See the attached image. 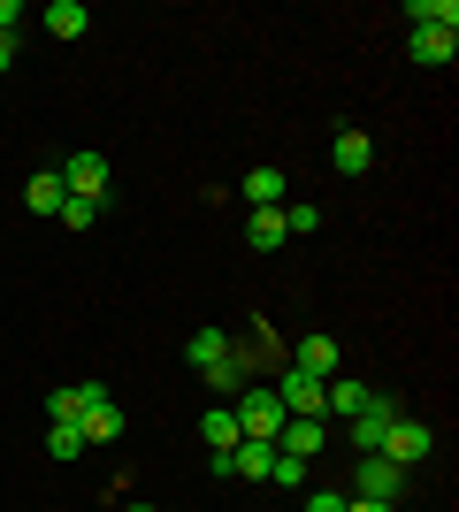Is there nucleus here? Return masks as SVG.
<instances>
[{"label": "nucleus", "instance_id": "nucleus-1", "mask_svg": "<svg viewBox=\"0 0 459 512\" xmlns=\"http://www.w3.org/2000/svg\"><path fill=\"white\" fill-rule=\"evenodd\" d=\"M230 413H238V436H245V444H276V436H284V421H291V413H284V398H276V390H238V398H230Z\"/></svg>", "mask_w": 459, "mask_h": 512}, {"label": "nucleus", "instance_id": "nucleus-2", "mask_svg": "<svg viewBox=\"0 0 459 512\" xmlns=\"http://www.w3.org/2000/svg\"><path fill=\"white\" fill-rule=\"evenodd\" d=\"M54 176H62L69 199H100V207H108V153H100V146H77Z\"/></svg>", "mask_w": 459, "mask_h": 512}, {"label": "nucleus", "instance_id": "nucleus-3", "mask_svg": "<svg viewBox=\"0 0 459 512\" xmlns=\"http://www.w3.org/2000/svg\"><path fill=\"white\" fill-rule=\"evenodd\" d=\"M352 497H375V505H398V497H406V467H391L383 451H360V467H352Z\"/></svg>", "mask_w": 459, "mask_h": 512}, {"label": "nucleus", "instance_id": "nucleus-4", "mask_svg": "<svg viewBox=\"0 0 459 512\" xmlns=\"http://www.w3.org/2000/svg\"><path fill=\"white\" fill-rule=\"evenodd\" d=\"M268 390H276V398H284V413H291V421H329V413H322V383H314V375H299V367H276V383H268Z\"/></svg>", "mask_w": 459, "mask_h": 512}, {"label": "nucleus", "instance_id": "nucleus-5", "mask_svg": "<svg viewBox=\"0 0 459 512\" xmlns=\"http://www.w3.org/2000/svg\"><path fill=\"white\" fill-rule=\"evenodd\" d=\"M391 421H398V398H391V390H375L368 406H360V413H352V421H345L352 451H383V428H391Z\"/></svg>", "mask_w": 459, "mask_h": 512}, {"label": "nucleus", "instance_id": "nucleus-6", "mask_svg": "<svg viewBox=\"0 0 459 512\" xmlns=\"http://www.w3.org/2000/svg\"><path fill=\"white\" fill-rule=\"evenodd\" d=\"M429 444H437V436H429L421 421H406V413L383 428V459H391V467H421V459H429Z\"/></svg>", "mask_w": 459, "mask_h": 512}, {"label": "nucleus", "instance_id": "nucleus-7", "mask_svg": "<svg viewBox=\"0 0 459 512\" xmlns=\"http://www.w3.org/2000/svg\"><path fill=\"white\" fill-rule=\"evenodd\" d=\"M291 367H299V375H314V383H329V375H345V352H337V337H322V329H314V337L291 344Z\"/></svg>", "mask_w": 459, "mask_h": 512}, {"label": "nucleus", "instance_id": "nucleus-8", "mask_svg": "<svg viewBox=\"0 0 459 512\" xmlns=\"http://www.w3.org/2000/svg\"><path fill=\"white\" fill-rule=\"evenodd\" d=\"M77 428H85V444H115V436H123V406H115L108 390L92 383V398H85V413H77Z\"/></svg>", "mask_w": 459, "mask_h": 512}, {"label": "nucleus", "instance_id": "nucleus-9", "mask_svg": "<svg viewBox=\"0 0 459 512\" xmlns=\"http://www.w3.org/2000/svg\"><path fill=\"white\" fill-rule=\"evenodd\" d=\"M329 161H337V176H368V169H375V138L345 123L337 138H329Z\"/></svg>", "mask_w": 459, "mask_h": 512}, {"label": "nucleus", "instance_id": "nucleus-10", "mask_svg": "<svg viewBox=\"0 0 459 512\" xmlns=\"http://www.w3.org/2000/svg\"><path fill=\"white\" fill-rule=\"evenodd\" d=\"M406 54H414L421 69H444L459 54V31H437V23H421V31H406Z\"/></svg>", "mask_w": 459, "mask_h": 512}, {"label": "nucleus", "instance_id": "nucleus-11", "mask_svg": "<svg viewBox=\"0 0 459 512\" xmlns=\"http://www.w3.org/2000/svg\"><path fill=\"white\" fill-rule=\"evenodd\" d=\"M368 398H375V383H352V375H329L322 383V413H345V421L368 406Z\"/></svg>", "mask_w": 459, "mask_h": 512}, {"label": "nucleus", "instance_id": "nucleus-12", "mask_svg": "<svg viewBox=\"0 0 459 512\" xmlns=\"http://www.w3.org/2000/svg\"><path fill=\"white\" fill-rule=\"evenodd\" d=\"M284 207H253L245 214V245H253V253H276V245H284Z\"/></svg>", "mask_w": 459, "mask_h": 512}, {"label": "nucleus", "instance_id": "nucleus-13", "mask_svg": "<svg viewBox=\"0 0 459 512\" xmlns=\"http://www.w3.org/2000/svg\"><path fill=\"white\" fill-rule=\"evenodd\" d=\"M184 360H192V367H199V383H207V375L230 360V329H199V337L184 344Z\"/></svg>", "mask_w": 459, "mask_h": 512}, {"label": "nucleus", "instance_id": "nucleus-14", "mask_svg": "<svg viewBox=\"0 0 459 512\" xmlns=\"http://www.w3.org/2000/svg\"><path fill=\"white\" fill-rule=\"evenodd\" d=\"M329 436V421H284V436H276V451H291V459H314Z\"/></svg>", "mask_w": 459, "mask_h": 512}, {"label": "nucleus", "instance_id": "nucleus-15", "mask_svg": "<svg viewBox=\"0 0 459 512\" xmlns=\"http://www.w3.org/2000/svg\"><path fill=\"white\" fill-rule=\"evenodd\" d=\"M62 176H54V169H39V176H31V184H23V207H31V214H62Z\"/></svg>", "mask_w": 459, "mask_h": 512}, {"label": "nucleus", "instance_id": "nucleus-16", "mask_svg": "<svg viewBox=\"0 0 459 512\" xmlns=\"http://www.w3.org/2000/svg\"><path fill=\"white\" fill-rule=\"evenodd\" d=\"M46 31H54V39H85V31H92L85 0H54V8H46Z\"/></svg>", "mask_w": 459, "mask_h": 512}, {"label": "nucleus", "instance_id": "nucleus-17", "mask_svg": "<svg viewBox=\"0 0 459 512\" xmlns=\"http://www.w3.org/2000/svg\"><path fill=\"white\" fill-rule=\"evenodd\" d=\"M238 192H245V207H284V169H253Z\"/></svg>", "mask_w": 459, "mask_h": 512}, {"label": "nucleus", "instance_id": "nucleus-18", "mask_svg": "<svg viewBox=\"0 0 459 512\" xmlns=\"http://www.w3.org/2000/svg\"><path fill=\"white\" fill-rule=\"evenodd\" d=\"M199 436H207V451H238V444H245V436H238V413H230V406L207 413V421H199Z\"/></svg>", "mask_w": 459, "mask_h": 512}, {"label": "nucleus", "instance_id": "nucleus-19", "mask_svg": "<svg viewBox=\"0 0 459 512\" xmlns=\"http://www.w3.org/2000/svg\"><path fill=\"white\" fill-rule=\"evenodd\" d=\"M77 451H92L77 421H54V428H46V459H77Z\"/></svg>", "mask_w": 459, "mask_h": 512}, {"label": "nucleus", "instance_id": "nucleus-20", "mask_svg": "<svg viewBox=\"0 0 459 512\" xmlns=\"http://www.w3.org/2000/svg\"><path fill=\"white\" fill-rule=\"evenodd\" d=\"M85 398H92V383H77V390H46V421H77V413H85Z\"/></svg>", "mask_w": 459, "mask_h": 512}, {"label": "nucleus", "instance_id": "nucleus-21", "mask_svg": "<svg viewBox=\"0 0 459 512\" xmlns=\"http://www.w3.org/2000/svg\"><path fill=\"white\" fill-rule=\"evenodd\" d=\"M406 16H414V31H421V23H437V31H459V8H452V0H414Z\"/></svg>", "mask_w": 459, "mask_h": 512}, {"label": "nucleus", "instance_id": "nucleus-22", "mask_svg": "<svg viewBox=\"0 0 459 512\" xmlns=\"http://www.w3.org/2000/svg\"><path fill=\"white\" fill-rule=\"evenodd\" d=\"M54 222H62V230H92V222H100V199H62Z\"/></svg>", "mask_w": 459, "mask_h": 512}, {"label": "nucleus", "instance_id": "nucleus-23", "mask_svg": "<svg viewBox=\"0 0 459 512\" xmlns=\"http://www.w3.org/2000/svg\"><path fill=\"white\" fill-rule=\"evenodd\" d=\"M268 482H276V490H299V482H306V459H291V451H276V467H268Z\"/></svg>", "mask_w": 459, "mask_h": 512}, {"label": "nucleus", "instance_id": "nucleus-24", "mask_svg": "<svg viewBox=\"0 0 459 512\" xmlns=\"http://www.w3.org/2000/svg\"><path fill=\"white\" fill-rule=\"evenodd\" d=\"M284 230L291 237H314V230H322V207H284Z\"/></svg>", "mask_w": 459, "mask_h": 512}, {"label": "nucleus", "instance_id": "nucleus-25", "mask_svg": "<svg viewBox=\"0 0 459 512\" xmlns=\"http://www.w3.org/2000/svg\"><path fill=\"white\" fill-rule=\"evenodd\" d=\"M345 505H352L345 490H314V497H306V512H345Z\"/></svg>", "mask_w": 459, "mask_h": 512}, {"label": "nucleus", "instance_id": "nucleus-26", "mask_svg": "<svg viewBox=\"0 0 459 512\" xmlns=\"http://www.w3.org/2000/svg\"><path fill=\"white\" fill-rule=\"evenodd\" d=\"M8 69H16V39H0V77H8Z\"/></svg>", "mask_w": 459, "mask_h": 512}, {"label": "nucleus", "instance_id": "nucleus-27", "mask_svg": "<svg viewBox=\"0 0 459 512\" xmlns=\"http://www.w3.org/2000/svg\"><path fill=\"white\" fill-rule=\"evenodd\" d=\"M345 512H391V505H375V497H352V505Z\"/></svg>", "mask_w": 459, "mask_h": 512}, {"label": "nucleus", "instance_id": "nucleus-28", "mask_svg": "<svg viewBox=\"0 0 459 512\" xmlns=\"http://www.w3.org/2000/svg\"><path fill=\"white\" fill-rule=\"evenodd\" d=\"M131 512H153V505H131Z\"/></svg>", "mask_w": 459, "mask_h": 512}]
</instances>
